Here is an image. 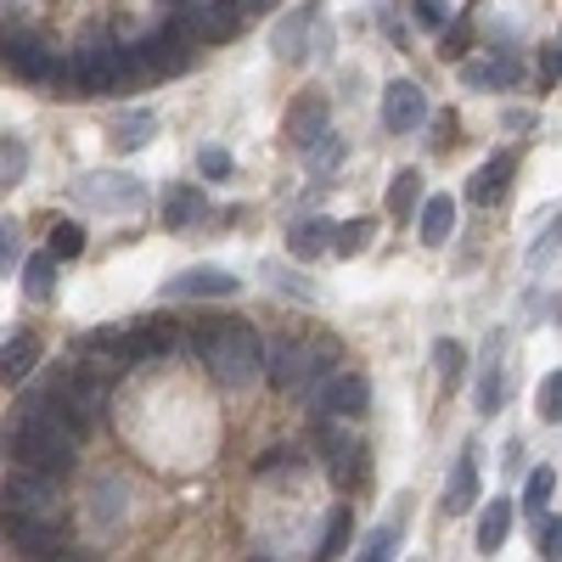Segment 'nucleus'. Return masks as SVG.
I'll return each mask as SVG.
<instances>
[{"mask_svg":"<svg viewBox=\"0 0 562 562\" xmlns=\"http://www.w3.org/2000/svg\"><path fill=\"white\" fill-rule=\"evenodd\" d=\"M186 344L198 349V360L209 366V378L220 389H248V383L265 378V338L248 321H214V326L198 321Z\"/></svg>","mask_w":562,"mask_h":562,"instance_id":"obj_1","label":"nucleus"},{"mask_svg":"<svg viewBox=\"0 0 562 562\" xmlns=\"http://www.w3.org/2000/svg\"><path fill=\"white\" fill-rule=\"evenodd\" d=\"M192 68V40H186V23H169L147 40L124 45V85H153L164 74H186Z\"/></svg>","mask_w":562,"mask_h":562,"instance_id":"obj_2","label":"nucleus"},{"mask_svg":"<svg viewBox=\"0 0 562 562\" xmlns=\"http://www.w3.org/2000/svg\"><path fill=\"white\" fill-rule=\"evenodd\" d=\"M0 518H45L63 524V479L40 467H12L0 484Z\"/></svg>","mask_w":562,"mask_h":562,"instance_id":"obj_3","label":"nucleus"},{"mask_svg":"<svg viewBox=\"0 0 562 562\" xmlns=\"http://www.w3.org/2000/svg\"><path fill=\"white\" fill-rule=\"evenodd\" d=\"M270 52L281 63H321V57H333V23H326V12L310 0V7H299V12H288L276 23Z\"/></svg>","mask_w":562,"mask_h":562,"instance_id":"obj_4","label":"nucleus"},{"mask_svg":"<svg viewBox=\"0 0 562 562\" xmlns=\"http://www.w3.org/2000/svg\"><path fill=\"white\" fill-rule=\"evenodd\" d=\"M74 198L90 214H135L140 203H147V180L124 175V169H85L74 180Z\"/></svg>","mask_w":562,"mask_h":562,"instance_id":"obj_5","label":"nucleus"},{"mask_svg":"<svg viewBox=\"0 0 562 562\" xmlns=\"http://www.w3.org/2000/svg\"><path fill=\"white\" fill-rule=\"evenodd\" d=\"M52 85L85 90V97L124 90V45H90V52H74L68 63H57V79Z\"/></svg>","mask_w":562,"mask_h":562,"instance_id":"obj_6","label":"nucleus"},{"mask_svg":"<svg viewBox=\"0 0 562 562\" xmlns=\"http://www.w3.org/2000/svg\"><path fill=\"white\" fill-rule=\"evenodd\" d=\"M304 405H310L315 416H344V422H355V416L371 411V383H366V371L338 366L333 378H321V383L304 394Z\"/></svg>","mask_w":562,"mask_h":562,"instance_id":"obj_7","label":"nucleus"},{"mask_svg":"<svg viewBox=\"0 0 562 562\" xmlns=\"http://www.w3.org/2000/svg\"><path fill=\"white\" fill-rule=\"evenodd\" d=\"M315 450H321V461H326V473H333L338 490H355L366 479V450L349 439L344 416H315Z\"/></svg>","mask_w":562,"mask_h":562,"instance_id":"obj_8","label":"nucleus"},{"mask_svg":"<svg viewBox=\"0 0 562 562\" xmlns=\"http://www.w3.org/2000/svg\"><path fill=\"white\" fill-rule=\"evenodd\" d=\"M237 293H243V281L220 265H192V270L164 281V304H175V299H237Z\"/></svg>","mask_w":562,"mask_h":562,"instance_id":"obj_9","label":"nucleus"},{"mask_svg":"<svg viewBox=\"0 0 562 562\" xmlns=\"http://www.w3.org/2000/svg\"><path fill=\"white\" fill-rule=\"evenodd\" d=\"M428 124V97H422L416 79H389L383 85V130L389 135H411Z\"/></svg>","mask_w":562,"mask_h":562,"instance_id":"obj_10","label":"nucleus"},{"mask_svg":"<svg viewBox=\"0 0 562 562\" xmlns=\"http://www.w3.org/2000/svg\"><path fill=\"white\" fill-rule=\"evenodd\" d=\"M524 79H529V63L518 52H495L484 63H467L461 68V85L467 90H518Z\"/></svg>","mask_w":562,"mask_h":562,"instance_id":"obj_11","label":"nucleus"},{"mask_svg":"<svg viewBox=\"0 0 562 562\" xmlns=\"http://www.w3.org/2000/svg\"><path fill=\"white\" fill-rule=\"evenodd\" d=\"M326 130H333V113H326V97H293V108H288V119H281V135H288V147L293 153H304L310 140H321Z\"/></svg>","mask_w":562,"mask_h":562,"instance_id":"obj_12","label":"nucleus"},{"mask_svg":"<svg viewBox=\"0 0 562 562\" xmlns=\"http://www.w3.org/2000/svg\"><path fill=\"white\" fill-rule=\"evenodd\" d=\"M0 535H7V546L23 551V557H63V524H45V518H0Z\"/></svg>","mask_w":562,"mask_h":562,"instance_id":"obj_13","label":"nucleus"},{"mask_svg":"<svg viewBox=\"0 0 562 562\" xmlns=\"http://www.w3.org/2000/svg\"><path fill=\"white\" fill-rule=\"evenodd\" d=\"M304 371H310V344H299V338L265 344V378H270L276 389L299 394V389H304Z\"/></svg>","mask_w":562,"mask_h":562,"instance_id":"obj_14","label":"nucleus"},{"mask_svg":"<svg viewBox=\"0 0 562 562\" xmlns=\"http://www.w3.org/2000/svg\"><path fill=\"white\" fill-rule=\"evenodd\" d=\"M473 506H479V445H461L450 479H445V518H461Z\"/></svg>","mask_w":562,"mask_h":562,"instance_id":"obj_15","label":"nucleus"},{"mask_svg":"<svg viewBox=\"0 0 562 562\" xmlns=\"http://www.w3.org/2000/svg\"><path fill=\"white\" fill-rule=\"evenodd\" d=\"M0 57H7V68L23 85H52L57 79V57L45 52V45H34V40H0Z\"/></svg>","mask_w":562,"mask_h":562,"instance_id":"obj_16","label":"nucleus"},{"mask_svg":"<svg viewBox=\"0 0 562 562\" xmlns=\"http://www.w3.org/2000/svg\"><path fill=\"white\" fill-rule=\"evenodd\" d=\"M512 169H518V158H512V153H495L490 164H479L473 180H467V203L495 209V203L506 198V186H512Z\"/></svg>","mask_w":562,"mask_h":562,"instance_id":"obj_17","label":"nucleus"},{"mask_svg":"<svg viewBox=\"0 0 562 562\" xmlns=\"http://www.w3.org/2000/svg\"><path fill=\"white\" fill-rule=\"evenodd\" d=\"M158 220L164 231H192L209 220V192H198V186H169L164 203H158Z\"/></svg>","mask_w":562,"mask_h":562,"instance_id":"obj_18","label":"nucleus"},{"mask_svg":"<svg viewBox=\"0 0 562 562\" xmlns=\"http://www.w3.org/2000/svg\"><path fill=\"white\" fill-rule=\"evenodd\" d=\"M288 254H293L299 265H310V259H321V254H333V220L299 214V220L288 225Z\"/></svg>","mask_w":562,"mask_h":562,"instance_id":"obj_19","label":"nucleus"},{"mask_svg":"<svg viewBox=\"0 0 562 562\" xmlns=\"http://www.w3.org/2000/svg\"><path fill=\"white\" fill-rule=\"evenodd\" d=\"M501 405H506V371H501V338H490L484 366H479V383H473V411L495 416Z\"/></svg>","mask_w":562,"mask_h":562,"instance_id":"obj_20","label":"nucleus"},{"mask_svg":"<svg viewBox=\"0 0 562 562\" xmlns=\"http://www.w3.org/2000/svg\"><path fill=\"white\" fill-rule=\"evenodd\" d=\"M416 231H422V243H428V248H445V243L456 237V198H450V192L422 198V209H416Z\"/></svg>","mask_w":562,"mask_h":562,"instance_id":"obj_21","label":"nucleus"},{"mask_svg":"<svg viewBox=\"0 0 562 562\" xmlns=\"http://www.w3.org/2000/svg\"><path fill=\"white\" fill-rule=\"evenodd\" d=\"M34 366H40V338H7L0 344V383L7 389H23L29 378H34Z\"/></svg>","mask_w":562,"mask_h":562,"instance_id":"obj_22","label":"nucleus"},{"mask_svg":"<svg viewBox=\"0 0 562 562\" xmlns=\"http://www.w3.org/2000/svg\"><path fill=\"white\" fill-rule=\"evenodd\" d=\"M512 518H518V501H512V495H495V501H484V518H479V551H484V557L506 546V535H512Z\"/></svg>","mask_w":562,"mask_h":562,"instance_id":"obj_23","label":"nucleus"},{"mask_svg":"<svg viewBox=\"0 0 562 562\" xmlns=\"http://www.w3.org/2000/svg\"><path fill=\"white\" fill-rule=\"evenodd\" d=\"M153 135H158V113L153 108H130L113 124V147L119 153H140V147H153Z\"/></svg>","mask_w":562,"mask_h":562,"instance_id":"obj_24","label":"nucleus"},{"mask_svg":"<svg viewBox=\"0 0 562 562\" xmlns=\"http://www.w3.org/2000/svg\"><path fill=\"white\" fill-rule=\"evenodd\" d=\"M52 293H57V259L52 254L23 259V299L29 304H52Z\"/></svg>","mask_w":562,"mask_h":562,"instance_id":"obj_25","label":"nucleus"},{"mask_svg":"<svg viewBox=\"0 0 562 562\" xmlns=\"http://www.w3.org/2000/svg\"><path fill=\"white\" fill-rule=\"evenodd\" d=\"M416 209H422V175L400 169L389 186V214H394V225H405V220H416Z\"/></svg>","mask_w":562,"mask_h":562,"instance_id":"obj_26","label":"nucleus"},{"mask_svg":"<svg viewBox=\"0 0 562 562\" xmlns=\"http://www.w3.org/2000/svg\"><path fill=\"white\" fill-rule=\"evenodd\" d=\"M299 158H304V169H310V175H333V169L349 158V147H344V135H338V130H326L321 140H310V147H304Z\"/></svg>","mask_w":562,"mask_h":562,"instance_id":"obj_27","label":"nucleus"},{"mask_svg":"<svg viewBox=\"0 0 562 562\" xmlns=\"http://www.w3.org/2000/svg\"><path fill=\"white\" fill-rule=\"evenodd\" d=\"M434 371H439V389H445V394L461 389V383H467V349H461L456 338H439V344H434Z\"/></svg>","mask_w":562,"mask_h":562,"instance_id":"obj_28","label":"nucleus"},{"mask_svg":"<svg viewBox=\"0 0 562 562\" xmlns=\"http://www.w3.org/2000/svg\"><path fill=\"white\" fill-rule=\"evenodd\" d=\"M349 540H355V506L344 501V506H333V518H326V535H321V551L315 557H344Z\"/></svg>","mask_w":562,"mask_h":562,"instance_id":"obj_29","label":"nucleus"},{"mask_svg":"<svg viewBox=\"0 0 562 562\" xmlns=\"http://www.w3.org/2000/svg\"><path fill=\"white\" fill-rule=\"evenodd\" d=\"M551 495H557V467H546V461H540L535 473L524 479V506H529V524H535L540 512L551 506Z\"/></svg>","mask_w":562,"mask_h":562,"instance_id":"obj_30","label":"nucleus"},{"mask_svg":"<svg viewBox=\"0 0 562 562\" xmlns=\"http://www.w3.org/2000/svg\"><path fill=\"white\" fill-rule=\"evenodd\" d=\"M371 231H378L371 220H349V225H333V254H338V259H360V254L371 248Z\"/></svg>","mask_w":562,"mask_h":562,"instance_id":"obj_31","label":"nucleus"},{"mask_svg":"<svg viewBox=\"0 0 562 562\" xmlns=\"http://www.w3.org/2000/svg\"><path fill=\"white\" fill-rule=\"evenodd\" d=\"M400 529H405V518H389V524H378L366 540H360V551L355 557H366V562H389L394 557V546H400Z\"/></svg>","mask_w":562,"mask_h":562,"instance_id":"obj_32","label":"nucleus"},{"mask_svg":"<svg viewBox=\"0 0 562 562\" xmlns=\"http://www.w3.org/2000/svg\"><path fill=\"white\" fill-rule=\"evenodd\" d=\"M23 169H29V147L18 135H0V192H12L23 180Z\"/></svg>","mask_w":562,"mask_h":562,"instance_id":"obj_33","label":"nucleus"},{"mask_svg":"<svg viewBox=\"0 0 562 562\" xmlns=\"http://www.w3.org/2000/svg\"><path fill=\"white\" fill-rule=\"evenodd\" d=\"M535 411H540V422H562V366L546 371V383L535 394Z\"/></svg>","mask_w":562,"mask_h":562,"instance_id":"obj_34","label":"nucleus"},{"mask_svg":"<svg viewBox=\"0 0 562 562\" xmlns=\"http://www.w3.org/2000/svg\"><path fill=\"white\" fill-rule=\"evenodd\" d=\"M557 248H562V214H557V220H551V225L540 231V237L529 243V270H546Z\"/></svg>","mask_w":562,"mask_h":562,"instance_id":"obj_35","label":"nucleus"},{"mask_svg":"<svg viewBox=\"0 0 562 562\" xmlns=\"http://www.w3.org/2000/svg\"><path fill=\"white\" fill-rule=\"evenodd\" d=\"M45 254H52V259H79V254H85V231H79L74 220H63V225L52 231V248H45Z\"/></svg>","mask_w":562,"mask_h":562,"instance_id":"obj_36","label":"nucleus"},{"mask_svg":"<svg viewBox=\"0 0 562 562\" xmlns=\"http://www.w3.org/2000/svg\"><path fill=\"white\" fill-rule=\"evenodd\" d=\"M18 265H23V231H18V220H0V276Z\"/></svg>","mask_w":562,"mask_h":562,"instance_id":"obj_37","label":"nucleus"},{"mask_svg":"<svg viewBox=\"0 0 562 562\" xmlns=\"http://www.w3.org/2000/svg\"><path fill=\"white\" fill-rule=\"evenodd\" d=\"M299 461H304V450H265V456L254 461V473H259V479H281V473H293Z\"/></svg>","mask_w":562,"mask_h":562,"instance_id":"obj_38","label":"nucleus"},{"mask_svg":"<svg viewBox=\"0 0 562 562\" xmlns=\"http://www.w3.org/2000/svg\"><path fill=\"white\" fill-rule=\"evenodd\" d=\"M198 169H203L209 180H231V169H237V164H231V153H225V147H214V140H209V147L198 153Z\"/></svg>","mask_w":562,"mask_h":562,"instance_id":"obj_39","label":"nucleus"},{"mask_svg":"<svg viewBox=\"0 0 562 562\" xmlns=\"http://www.w3.org/2000/svg\"><path fill=\"white\" fill-rule=\"evenodd\" d=\"M535 535H540V557H562V518H535Z\"/></svg>","mask_w":562,"mask_h":562,"instance_id":"obj_40","label":"nucleus"},{"mask_svg":"<svg viewBox=\"0 0 562 562\" xmlns=\"http://www.w3.org/2000/svg\"><path fill=\"white\" fill-rule=\"evenodd\" d=\"M416 23L439 34V29H450V7L445 0H416Z\"/></svg>","mask_w":562,"mask_h":562,"instance_id":"obj_41","label":"nucleus"},{"mask_svg":"<svg viewBox=\"0 0 562 562\" xmlns=\"http://www.w3.org/2000/svg\"><path fill=\"white\" fill-rule=\"evenodd\" d=\"M506 473H524V445H518V439L506 445Z\"/></svg>","mask_w":562,"mask_h":562,"instance_id":"obj_42","label":"nucleus"},{"mask_svg":"<svg viewBox=\"0 0 562 562\" xmlns=\"http://www.w3.org/2000/svg\"><path fill=\"white\" fill-rule=\"evenodd\" d=\"M0 40H7V34H0Z\"/></svg>","mask_w":562,"mask_h":562,"instance_id":"obj_43","label":"nucleus"}]
</instances>
